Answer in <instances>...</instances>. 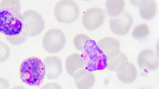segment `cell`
Returning <instances> with one entry per match:
<instances>
[{
	"mask_svg": "<svg viewBox=\"0 0 159 89\" xmlns=\"http://www.w3.org/2000/svg\"><path fill=\"white\" fill-rule=\"evenodd\" d=\"M137 61L141 69L152 70L157 69L159 65L157 55L152 49H145L142 51L138 55Z\"/></svg>",
	"mask_w": 159,
	"mask_h": 89,
	"instance_id": "11",
	"label": "cell"
},
{
	"mask_svg": "<svg viewBox=\"0 0 159 89\" xmlns=\"http://www.w3.org/2000/svg\"><path fill=\"white\" fill-rule=\"evenodd\" d=\"M89 37L85 34H79L75 36L73 40L74 46L78 50L82 51L84 44L88 40Z\"/></svg>",
	"mask_w": 159,
	"mask_h": 89,
	"instance_id": "19",
	"label": "cell"
},
{
	"mask_svg": "<svg viewBox=\"0 0 159 89\" xmlns=\"http://www.w3.org/2000/svg\"><path fill=\"white\" fill-rule=\"evenodd\" d=\"M65 68L67 73L73 77L77 71L84 69L82 64L80 55L78 53H75L68 57L66 60Z\"/></svg>",
	"mask_w": 159,
	"mask_h": 89,
	"instance_id": "15",
	"label": "cell"
},
{
	"mask_svg": "<svg viewBox=\"0 0 159 89\" xmlns=\"http://www.w3.org/2000/svg\"><path fill=\"white\" fill-rule=\"evenodd\" d=\"M128 61L127 57L124 53L120 52L119 54L114 59L108 61L107 69L115 72L117 67L121 64Z\"/></svg>",
	"mask_w": 159,
	"mask_h": 89,
	"instance_id": "17",
	"label": "cell"
},
{
	"mask_svg": "<svg viewBox=\"0 0 159 89\" xmlns=\"http://www.w3.org/2000/svg\"><path fill=\"white\" fill-rule=\"evenodd\" d=\"M23 17L14 7H6L0 10V32L8 36L20 34L23 25Z\"/></svg>",
	"mask_w": 159,
	"mask_h": 89,
	"instance_id": "3",
	"label": "cell"
},
{
	"mask_svg": "<svg viewBox=\"0 0 159 89\" xmlns=\"http://www.w3.org/2000/svg\"><path fill=\"white\" fill-rule=\"evenodd\" d=\"M73 78L78 89H90L93 86L96 81L94 74L85 69L77 71Z\"/></svg>",
	"mask_w": 159,
	"mask_h": 89,
	"instance_id": "13",
	"label": "cell"
},
{
	"mask_svg": "<svg viewBox=\"0 0 159 89\" xmlns=\"http://www.w3.org/2000/svg\"><path fill=\"white\" fill-rule=\"evenodd\" d=\"M23 25L22 34L25 37L36 36L43 30L45 25L42 15L32 10L25 12L23 15Z\"/></svg>",
	"mask_w": 159,
	"mask_h": 89,
	"instance_id": "5",
	"label": "cell"
},
{
	"mask_svg": "<svg viewBox=\"0 0 159 89\" xmlns=\"http://www.w3.org/2000/svg\"><path fill=\"white\" fill-rule=\"evenodd\" d=\"M20 74L24 83L30 86L39 87L43 83L45 76V65L39 58L29 57L22 61Z\"/></svg>",
	"mask_w": 159,
	"mask_h": 89,
	"instance_id": "2",
	"label": "cell"
},
{
	"mask_svg": "<svg viewBox=\"0 0 159 89\" xmlns=\"http://www.w3.org/2000/svg\"><path fill=\"white\" fill-rule=\"evenodd\" d=\"M97 44L107 56L108 61L115 58L120 52V43L114 38L108 37L102 39Z\"/></svg>",
	"mask_w": 159,
	"mask_h": 89,
	"instance_id": "10",
	"label": "cell"
},
{
	"mask_svg": "<svg viewBox=\"0 0 159 89\" xmlns=\"http://www.w3.org/2000/svg\"><path fill=\"white\" fill-rule=\"evenodd\" d=\"M150 32L148 26L142 24L135 27L133 30L132 35L137 39H142L147 37Z\"/></svg>",
	"mask_w": 159,
	"mask_h": 89,
	"instance_id": "18",
	"label": "cell"
},
{
	"mask_svg": "<svg viewBox=\"0 0 159 89\" xmlns=\"http://www.w3.org/2000/svg\"><path fill=\"white\" fill-rule=\"evenodd\" d=\"M66 39L60 29H51L46 32L42 41L44 50L50 54H57L64 48Z\"/></svg>",
	"mask_w": 159,
	"mask_h": 89,
	"instance_id": "6",
	"label": "cell"
},
{
	"mask_svg": "<svg viewBox=\"0 0 159 89\" xmlns=\"http://www.w3.org/2000/svg\"><path fill=\"white\" fill-rule=\"evenodd\" d=\"M12 89H26V88L22 86L18 85L14 87Z\"/></svg>",
	"mask_w": 159,
	"mask_h": 89,
	"instance_id": "23",
	"label": "cell"
},
{
	"mask_svg": "<svg viewBox=\"0 0 159 89\" xmlns=\"http://www.w3.org/2000/svg\"><path fill=\"white\" fill-rule=\"evenodd\" d=\"M130 2L132 4L139 8V14L143 19L150 20L155 16L156 5L153 0L131 1Z\"/></svg>",
	"mask_w": 159,
	"mask_h": 89,
	"instance_id": "14",
	"label": "cell"
},
{
	"mask_svg": "<svg viewBox=\"0 0 159 89\" xmlns=\"http://www.w3.org/2000/svg\"><path fill=\"white\" fill-rule=\"evenodd\" d=\"M125 6L123 0H108L105 3L106 9L108 15L115 17L122 13Z\"/></svg>",
	"mask_w": 159,
	"mask_h": 89,
	"instance_id": "16",
	"label": "cell"
},
{
	"mask_svg": "<svg viewBox=\"0 0 159 89\" xmlns=\"http://www.w3.org/2000/svg\"><path fill=\"white\" fill-rule=\"evenodd\" d=\"M105 17V13L102 9L90 8L84 14L82 23L87 30L91 31L98 28L103 23Z\"/></svg>",
	"mask_w": 159,
	"mask_h": 89,
	"instance_id": "7",
	"label": "cell"
},
{
	"mask_svg": "<svg viewBox=\"0 0 159 89\" xmlns=\"http://www.w3.org/2000/svg\"><path fill=\"white\" fill-rule=\"evenodd\" d=\"M41 89H62L61 86L55 83H50L43 86Z\"/></svg>",
	"mask_w": 159,
	"mask_h": 89,
	"instance_id": "21",
	"label": "cell"
},
{
	"mask_svg": "<svg viewBox=\"0 0 159 89\" xmlns=\"http://www.w3.org/2000/svg\"><path fill=\"white\" fill-rule=\"evenodd\" d=\"M80 57L84 68L89 72L104 70L107 67V57L94 40L90 39L85 42Z\"/></svg>",
	"mask_w": 159,
	"mask_h": 89,
	"instance_id": "1",
	"label": "cell"
},
{
	"mask_svg": "<svg viewBox=\"0 0 159 89\" xmlns=\"http://www.w3.org/2000/svg\"><path fill=\"white\" fill-rule=\"evenodd\" d=\"M116 72L119 81L125 84L133 83L137 76V70L134 66L128 61L120 64L117 68Z\"/></svg>",
	"mask_w": 159,
	"mask_h": 89,
	"instance_id": "12",
	"label": "cell"
},
{
	"mask_svg": "<svg viewBox=\"0 0 159 89\" xmlns=\"http://www.w3.org/2000/svg\"><path fill=\"white\" fill-rule=\"evenodd\" d=\"M43 62L45 67V76L49 80L57 79L62 72L61 59L56 56H47Z\"/></svg>",
	"mask_w": 159,
	"mask_h": 89,
	"instance_id": "9",
	"label": "cell"
},
{
	"mask_svg": "<svg viewBox=\"0 0 159 89\" xmlns=\"http://www.w3.org/2000/svg\"><path fill=\"white\" fill-rule=\"evenodd\" d=\"M139 89H152V88L150 87H141V88H139Z\"/></svg>",
	"mask_w": 159,
	"mask_h": 89,
	"instance_id": "24",
	"label": "cell"
},
{
	"mask_svg": "<svg viewBox=\"0 0 159 89\" xmlns=\"http://www.w3.org/2000/svg\"><path fill=\"white\" fill-rule=\"evenodd\" d=\"M0 89H10V85L7 79L0 77Z\"/></svg>",
	"mask_w": 159,
	"mask_h": 89,
	"instance_id": "22",
	"label": "cell"
},
{
	"mask_svg": "<svg viewBox=\"0 0 159 89\" xmlns=\"http://www.w3.org/2000/svg\"><path fill=\"white\" fill-rule=\"evenodd\" d=\"M10 56V49L4 42L0 41V63L6 61Z\"/></svg>",
	"mask_w": 159,
	"mask_h": 89,
	"instance_id": "20",
	"label": "cell"
},
{
	"mask_svg": "<svg viewBox=\"0 0 159 89\" xmlns=\"http://www.w3.org/2000/svg\"><path fill=\"white\" fill-rule=\"evenodd\" d=\"M54 13L56 19L59 22L70 23L78 18L80 9L75 2L70 0H62L55 6Z\"/></svg>",
	"mask_w": 159,
	"mask_h": 89,
	"instance_id": "4",
	"label": "cell"
},
{
	"mask_svg": "<svg viewBox=\"0 0 159 89\" xmlns=\"http://www.w3.org/2000/svg\"><path fill=\"white\" fill-rule=\"evenodd\" d=\"M134 21L130 14L127 12H123L110 19V28L114 34L119 36L124 35L129 32Z\"/></svg>",
	"mask_w": 159,
	"mask_h": 89,
	"instance_id": "8",
	"label": "cell"
}]
</instances>
